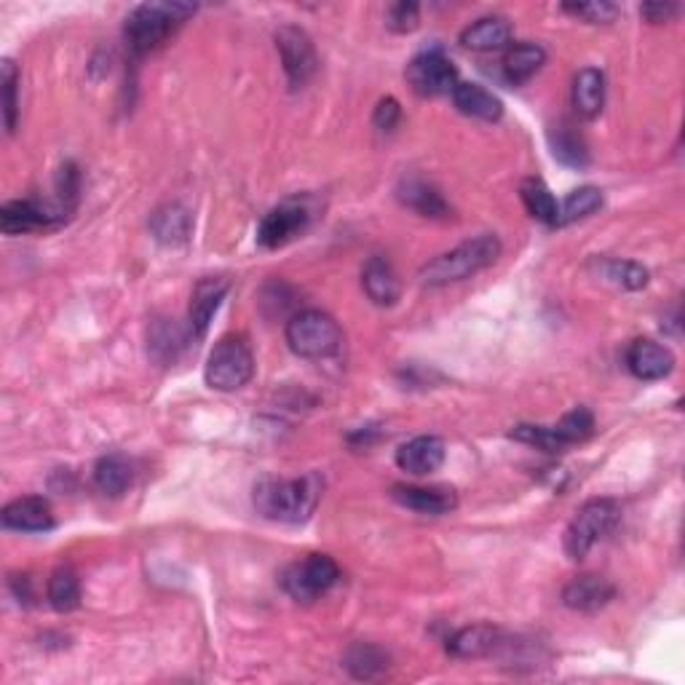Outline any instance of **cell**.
Listing matches in <instances>:
<instances>
[{
  "mask_svg": "<svg viewBox=\"0 0 685 685\" xmlns=\"http://www.w3.org/2000/svg\"><path fill=\"white\" fill-rule=\"evenodd\" d=\"M321 498V477L305 474L297 480L266 477L255 485V509L268 520L305 522Z\"/></svg>",
  "mask_w": 685,
  "mask_h": 685,
  "instance_id": "1",
  "label": "cell"
},
{
  "mask_svg": "<svg viewBox=\"0 0 685 685\" xmlns=\"http://www.w3.org/2000/svg\"><path fill=\"white\" fill-rule=\"evenodd\" d=\"M500 257V241L495 233H482L474 239L464 241L456 250L445 252V255L434 257L420 268L418 279L426 287H447L458 284V281L471 279L480 270L491 268Z\"/></svg>",
  "mask_w": 685,
  "mask_h": 685,
  "instance_id": "2",
  "label": "cell"
},
{
  "mask_svg": "<svg viewBox=\"0 0 685 685\" xmlns=\"http://www.w3.org/2000/svg\"><path fill=\"white\" fill-rule=\"evenodd\" d=\"M195 14L193 3H142L126 16L124 38L135 56H145L175 36L177 27Z\"/></svg>",
  "mask_w": 685,
  "mask_h": 685,
  "instance_id": "3",
  "label": "cell"
},
{
  "mask_svg": "<svg viewBox=\"0 0 685 685\" xmlns=\"http://www.w3.org/2000/svg\"><path fill=\"white\" fill-rule=\"evenodd\" d=\"M287 345L301 359H330L343 348V330L325 310H301L287 321Z\"/></svg>",
  "mask_w": 685,
  "mask_h": 685,
  "instance_id": "4",
  "label": "cell"
},
{
  "mask_svg": "<svg viewBox=\"0 0 685 685\" xmlns=\"http://www.w3.org/2000/svg\"><path fill=\"white\" fill-rule=\"evenodd\" d=\"M621 520V509L610 498H592L575 511L566 531V555L571 560H584L602 538L616 531Z\"/></svg>",
  "mask_w": 685,
  "mask_h": 685,
  "instance_id": "5",
  "label": "cell"
},
{
  "mask_svg": "<svg viewBox=\"0 0 685 685\" xmlns=\"http://www.w3.org/2000/svg\"><path fill=\"white\" fill-rule=\"evenodd\" d=\"M255 376V356L241 335H226L215 343L206 359L204 378L215 391H239Z\"/></svg>",
  "mask_w": 685,
  "mask_h": 685,
  "instance_id": "6",
  "label": "cell"
},
{
  "mask_svg": "<svg viewBox=\"0 0 685 685\" xmlns=\"http://www.w3.org/2000/svg\"><path fill=\"white\" fill-rule=\"evenodd\" d=\"M341 579V568L330 555H308L281 573V586L297 602H314Z\"/></svg>",
  "mask_w": 685,
  "mask_h": 685,
  "instance_id": "7",
  "label": "cell"
},
{
  "mask_svg": "<svg viewBox=\"0 0 685 685\" xmlns=\"http://www.w3.org/2000/svg\"><path fill=\"white\" fill-rule=\"evenodd\" d=\"M276 49H279L281 65H284V76L290 80L292 89H303L308 86V80L316 76V49L310 43L308 33L301 30L295 25H284L276 33Z\"/></svg>",
  "mask_w": 685,
  "mask_h": 685,
  "instance_id": "8",
  "label": "cell"
},
{
  "mask_svg": "<svg viewBox=\"0 0 685 685\" xmlns=\"http://www.w3.org/2000/svg\"><path fill=\"white\" fill-rule=\"evenodd\" d=\"M310 223V206L303 199H287L268 212L257 226V244L279 250L303 233Z\"/></svg>",
  "mask_w": 685,
  "mask_h": 685,
  "instance_id": "9",
  "label": "cell"
},
{
  "mask_svg": "<svg viewBox=\"0 0 685 685\" xmlns=\"http://www.w3.org/2000/svg\"><path fill=\"white\" fill-rule=\"evenodd\" d=\"M407 80L420 97L453 94L458 86V71L442 51H423L407 65Z\"/></svg>",
  "mask_w": 685,
  "mask_h": 685,
  "instance_id": "10",
  "label": "cell"
},
{
  "mask_svg": "<svg viewBox=\"0 0 685 685\" xmlns=\"http://www.w3.org/2000/svg\"><path fill=\"white\" fill-rule=\"evenodd\" d=\"M67 215L56 204H43L36 199H20V201H5L0 206V228L3 233H33V230L54 228L60 223H65Z\"/></svg>",
  "mask_w": 685,
  "mask_h": 685,
  "instance_id": "11",
  "label": "cell"
},
{
  "mask_svg": "<svg viewBox=\"0 0 685 685\" xmlns=\"http://www.w3.org/2000/svg\"><path fill=\"white\" fill-rule=\"evenodd\" d=\"M391 498L405 509L429 517L451 515L458 506V493L447 485H394Z\"/></svg>",
  "mask_w": 685,
  "mask_h": 685,
  "instance_id": "12",
  "label": "cell"
},
{
  "mask_svg": "<svg viewBox=\"0 0 685 685\" xmlns=\"http://www.w3.org/2000/svg\"><path fill=\"white\" fill-rule=\"evenodd\" d=\"M228 292V279H220V276H206L195 284L193 295H191V308H188V330L195 341L206 335L210 330L212 319H215L217 308H220L223 297Z\"/></svg>",
  "mask_w": 685,
  "mask_h": 685,
  "instance_id": "13",
  "label": "cell"
},
{
  "mask_svg": "<svg viewBox=\"0 0 685 685\" xmlns=\"http://www.w3.org/2000/svg\"><path fill=\"white\" fill-rule=\"evenodd\" d=\"M445 456L447 447L440 436L420 434L416 440L399 445V451H396V466L413 477H426L434 474L445 464Z\"/></svg>",
  "mask_w": 685,
  "mask_h": 685,
  "instance_id": "14",
  "label": "cell"
},
{
  "mask_svg": "<svg viewBox=\"0 0 685 685\" xmlns=\"http://www.w3.org/2000/svg\"><path fill=\"white\" fill-rule=\"evenodd\" d=\"M626 367L640 381H661L675 367V356L667 345L640 338V341H632L626 348Z\"/></svg>",
  "mask_w": 685,
  "mask_h": 685,
  "instance_id": "15",
  "label": "cell"
},
{
  "mask_svg": "<svg viewBox=\"0 0 685 685\" xmlns=\"http://www.w3.org/2000/svg\"><path fill=\"white\" fill-rule=\"evenodd\" d=\"M3 525L20 533H46L54 528V511H51L49 500L40 495H22V498L5 504Z\"/></svg>",
  "mask_w": 685,
  "mask_h": 685,
  "instance_id": "16",
  "label": "cell"
},
{
  "mask_svg": "<svg viewBox=\"0 0 685 685\" xmlns=\"http://www.w3.org/2000/svg\"><path fill=\"white\" fill-rule=\"evenodd\" d=\"M616 597V586L608 579L595 573L575 575L562 589V602L571 610H581V613H595L602 610L610 600Z\"/></svg>",
  "mask_w": 685,
  "mask_h": 685,
  "instance_id": "17",
  "label": "cell"
},
{
  "mask_svg": "<svg viewBox=\"0 0 685 685\" xmlns=\"http://www.w3.org/2000/svg\"><path fill=\"white\" fill-rule=\"evenodd\" d=\"M396 195L405 206H410L413 212H418L420 217H447L451 215V206H447L445 195L440 193V188L431 186L423 177H402Z\"/></svg>",
  "mask_w": 685,
  "mask_h": 685,
  "instance_id": "18",
  "label": "cell"
},
{
  "mask_svg": "<svg viewBox=\"0 0 685 685\" xmlns=\"http://www.w3.org/2000/svg\"><path fill=\"white\" fill-rule=\"evenodd\" d=\"M500 630L493 624H469L458 630L456 635L447 637V654L456 659H482V656H493L500 643Z\"/></svg>",
  "mask_w": 685,
  "mask_h": 685,
  "instance_id": "19",
  "label": "cell"
},
{
  "mask_svg": "<svg viewBox=\"0 0 685 685\" xmlns=\"http://www.w3.org/2000/svg\"><path fill=\"white\" fill-rule=\"evenodd\" d=\"M361 287H365L367 297L376 305H394L402 295L399 276H396L394 266L381 255L370 257L365 270H361Z\"/></svg>",
  "mask_w": 685,
  "mask_h": 685,
  "instance_id": "20",
  "label": "cell"
},
{
  "mask_svg": "<svg viewBox=\"0 0 685 685\" xmlns=\"http://www.w3.org/2000/svg\"><path fill=\"white\" fill-rule=\"evenodd\" d=\"M511 22L506 16H482L460 33V46L469 51H498L511 40Z\"/></svg>",
  "mask_w": 685,
  "mask_h": 685,
  "instance_id": "21",
  "label": "cell"
},
{
  "mask_svg": "<svg viewBox=\"0 0 685 685\" xmlns=\"http://www.w3.org/2000/svg\"><path fill=\"white\" fill-rule=\"evenodd\" d=\"M193 220L188 215L186 206L180 204H164L151 215V233L158 244L180 246L191 239Z\"/></svg>",
  "mask_w": 685,
  "mask_h": 685,
  "instance_id": "22",
  "label": "cell"
},
{
  "mask_svg": "<svg viewBox=\"0 0 685 685\" xmlns=\"http://www.w3.org/2000/svg\"><path fill=\"white\" fill-rule=\"evenodd\" d=\"M544 62L546 51L541 49L538 43H528L525 40V43H511L509 49H506L500 67H504V78L509 80V84L522 86L544 67Z\"/></svg>",
  "mask_w": 685,
  "mask_h": 685,
  "instance_id": "23",
  "label": "cell"
},
{
  "mask_svg": "<svg viewBox=\"0 0 685 685\" xmlns=\"http://www.w3.org/2000/svg\"><path fill=\"white\" fill-rule=\"evenodd\" d=\"M453 102L464 115L480 120H498L504 115V105L493 91H487L480 84H458L453 89Z\"/></svg>",
  "mask_w": 685,
  "mask_h": 685,
  "instance_id": "24",
  "label": "cell"
},
{
  "mask_svg": "<svg viewBox=\"0 0 685 685\" xmlns=\"http://www.w3.org/2000/svg\"><path fill=\"white\" fill-rule=\"evenodd\" d=\"M606 105V76L595 67H584L573 80V107L584 118H597Z\"/></svg>",
  "mask_w": 685,
  "mask_h": 685,
  "instance_id": "25",
  "label": "cell"
},
{
  "mask_svg": "<svg viewBox=\"0 0 685 685\" xmlns=\"http://www.w3.org/2000/svg\"><path fill=\"white\" fill-rule=\"evenodd\" d=\"M186 348V332L175 319H153L148 327V354L158 365H172Z\"/></svg>",
  "mask_w": 685,
  "mask_h": 685,
  "instance_id": "26",
  "label": "cell"
},
{
  "mask_svg": "<svg viewBox=\"0 0 685 685\" xmlns=\"http://www.w3.org/2000/svg\"><path fill=\"white\" fill-rule=\"evenodd\" d=\"M549 145L560 164L573 166V169H584L589 164V148H586L584 137L571 124H566V120L549 129Z\"/></svg>",
  "mask_w": 685,
  "mask_h": 685,
  "instance_id": "27",
  "label": "cell"
},
{
  "mask_svg": "<svg viewBox=\"0 0 685 685\" xmlns=\"http://www.w3.org/2000/svg\"><path fill=\"white\" fill-rule=\"evenodd\" d=\"M520 195H522V204L525 210L531 212V217H535L538 223L544 226H560V204H557L555 193L549 191L544 180L538 177H528L525 182L520 186Z\"/></svg>",
  "mask_w": 685,
  "mask_h": 685,
  "instance_id": "28",
  "label": "cell"
},
{
  "mask_svg": "<svg viewBox=\"0 0 685 685\" xmlns=\"http://www.w3.org/2000/svg\"><path fill=\"white\" fill-rule=\"evenodd\" d=\"M46 597L49 606L60 613H71L80 606V581L73 568H56L46 584Z\"/></svg>",
  "mask_w": 685,
  "mask_h": 685,
  "instance_id": "29",
  "label": "cell"
},
{
  "mask_svg": "<svg viewBox=\"0 0 685 685\" xmlns=\"http://www.w3.org/2000/svg\"><path fill=\"white\" fill-rule=\"evenodd\" d=\"M94 485L100 487V491L105 495H111V498H118V495H124L131 485L129 460L120 458V456H105V458L97 460Z\"/></svg>",
  "mask_w": 685,
  "mask_h": 685,
  "instance_id": "30",
  "label": "cell"
},
{
  "mask_svg": "<svg viewBox=\"0 0 685 685\" xmlns=\"http://www.w3.org/2000/svg\"><path fill=\"white\" fill-rule=\"evenodd\" d=\"M343 661L345 670L354 677H359V681H372V677H378L381 672L389 670V656H385L378 646H370V643H356V646H351Z\"/></svg>",
  "mask_w": 685,
  "mask_h": 685,
  "instance_id": "31",
  "label": "cell"
},
{
  "mask_svg": "<svg viewBox=\"0 0 685 685\" xmlns=\"http://www.w3.org/2000/svg\"><path fill=\"white\" fill-rule=\"evenodd\" d=\"M595 266L602 279L610 281V284L621 287V290L635 292L648 284V270L632 261H608L606 257V261H595Z\"/></svg>",
  "mask_w": 685,
  "mask_h": 685,
  "instance_id": "32",
  "label": "cell"
},
{
  "mask_svg": "<svg viewBox=\"0 0 685 685\" xmlns=\"http://www.w3.org/2000/svg\"><path fill=\"white\" fill-rule=\"evenodd\" d=\"M602 206V191L595 186H581L575 191L568 193V199L562 201L560 206V226H568V223L584 220V217L595 215Z\"/></svg>",
  "mask_w": 685,
  "mask_h": 685,
  "instance_id": "33",
  "label": "cell"
},
{
  "mask_svg": "<svg viewBox=\"0 0 685 685\" xmlns=\"http://www.w3.org/2000/svg\"><path fill=\"white\" fill-rule=\"evenodd\" d=\"M511 440L517 442H525V445L538 447L544 453H562L568 451L566 440L557 434L555 426H535V423H520L509 431Z\"/></svg>",
  "mask_w": 685,
  "mask_h": 685,
  "instance_id": "34",
  "label": "cell"
},
{
  "mask_svg": "<svg viewBox=\"0 0 685 685\" xmlns=\"http://www.w3.org/2000/svg\"><path fill=\"white\" fill-rule=\"evenodd\" d=\"M555 429L566 440V445L571 447L575 442L589 440L592 431H595V416L586 407H573L571 413H566V416L557 420Z\"/></svg>",
  "mask_w": 685,
  "mask_h": 685,
  "instance_id": "35",
  "label": "cell"
},
{
  "mask_svg": "<svg viewBox=\"0 0 685 685\" xmlns=\"http://www.w3.org/2000/svg\"><path fill=\"white\" fill-rule=\"evenodd\" d=\"M385 25H389L391 33H399V36L413 33L420 25L418 3H407V0H402V3L389 5V11H385Z\"/></svg>",
  "mask_w": 685,
  "mask_h": 685,
  "instance_id": "36",
  "label": "cell"
},
{
  "mask_svg": "<svg viewBox=\"0 0 685 685\" xmlns=\"http://www.w3.org/2000/svg\"><path fill=\"white\" fill-rule=\"evenodd\" d=\"M3 94H5V131H14L16 129V113H20V102H16V86H20V71L11 60L3 62Z\"/></svg>",
  "mask_w": 685,
  "mask_h": 685,
  "instance_id": "37",
  "label": "cell"
},
{
  "mask_svg": "<svg viewBox=\"0 0 685 685\" xmlns=\"http://www.w3.org/2000/svg\"><path fill=\"white\" fill-rule=\"evenodd\" d=\"M562 9H566L568 14L579 16V20L592 22V25L610 22L616 14H619V9H616L613 3H602V0H595V3H566Z\"/></svg>",
  "mask_w": 685,
  "mask_h": 685,
  "instance_id": "38",
  "label": "cell"
},
{
  "mask_svg": "<svg viewBox=\"0 0 685 685\" xmlns=\"http://www.w3.org/2000/svg\"><path fill=\"white\" fill-rule=\"evenodd\" d=\"M402 118V107L394 97H385V100L378 102L376 113H372V124L378 126L381 131H394L396 124Z\"/></svg>",
  "mask_w": 685,
  "mask_h": 685,
  "instance_id": "39",
  "label": "cell"
},
{
  "mask_svg": "<svg viewBox=\"0 0 685 685\" xmlns=\"http://www.w3.org/2000/svg\"><path fill=\"white\" fill-rule=\"evenodd\" d=\"M677 11L681 9H677L675 3H646L640 9V14L646 16L648 22H654V25H659V22H670Z\"/></svg>",
  "mask_w": 685,
  "mask_h": 685,
  "instance_id": "40",
  "label": "cell"
},
{
  "mask_svg": "<svg viewBox=\"0 0 685 685\" xmlns=\"http://www.w3.org/2000/svg\"><path fill=\"white\" fill-rule=\"evenodd\" d=\"M11 589H14V595L20 597V600H30V579H27V575H14V579H11Z\"/></svg>",
  "mask_w": 685,
  "mask_h": 685,
  "instance_id": "41",
  "label": "cell"
}]
</instances>
